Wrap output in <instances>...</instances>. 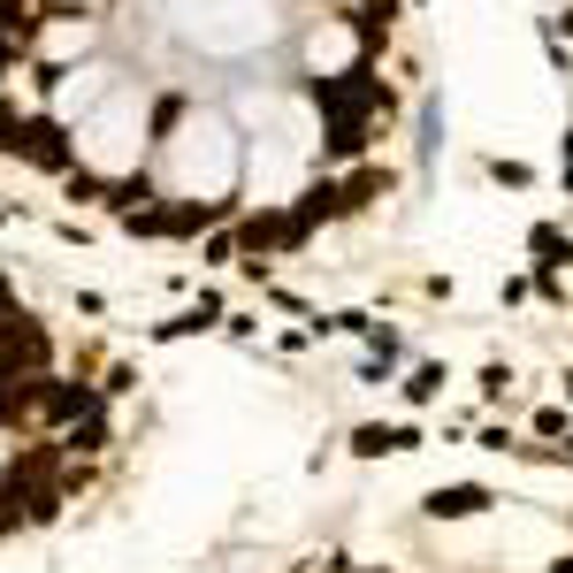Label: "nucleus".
I'll return each instance as SVG.
<instances>
[{
    "label": "nucleus",
    "mask_w": 573,
    "mask_h": 573,
    "mask_svg": "<svg viewBox=\"0 0 573 573\" xmlns=\"http://www.w3.org/2000/svg\"><path fill=\"white\" fill-rule=\"evenodd\" d=\"M566 390H573V375H566Z\"/></svg>",
    "instance_id": "14"
},
{
    "label": "nucleus",
    "mask_w": 573,
    "mask_h": 573,
    "mask_svg": "<svg viewBox=\"0 0 573 573\" xmlns=\"http://www.w3.org/2000/svg\"><path fill=\"white\" fill-rule=\"evenodd\" d=\"M489 176H497L505 191H528V184H536V168H528V161H489Z\"/></svg>",
    "instance_id": "10"
},
{
    "label": "nucleus",
    "mask_w": 573,
    "mask_h": 573,
    "mask_svg": "<svg viewBox=\"0 0 573 573\" xmlns=\"http://www.w3.org/2000/svg\"><path fill=\"white\" fill-rule=\"evenodd\" d=\"M566 261H573V245H566Z\"/></svg>",
    "instance_id": "13"
},
{
    "label": "nucleus",
    "mask_w": 573,
    "mask_h": 573,
    "mask_svg": "<svg viewBox=\"0 0 573 573\" xmlns=\"http://www.w3.org/2000/svg\"><path fill=\"white\" fill-rule=\"evenodd\" d=\"M176 31L199 38L207 54H245L261 38H276L268 0H176Z\"/></svg>",
    "instance_id": "2"
},
{
    "label": "nucleus",
    "mask_w": 573,
    "mask_h": 573,
    "mask_svg": "<svg viewBox=\"0 0 573 573\" xmlns=\"http://www.w3.org/2000/svg\"><path fill=\"white\" fill-rule=\"evenodd\" d=\"M559 15H566V31H573V8H559Z\"/></svg>",
    "instance_id": "12"
},
{
    "label": "nucleus",
    "mask_w": 573,
    "mask_h": 573,
    "mask_svg": "<svg viewBox=\"0 0 573 573\" xmlns=\"http://www.w3.org/2000/svg\"><path fill=\"white\" fill-rule=\"evenodd\" d=\"M443 383H451V375H443L436 360H421V367H414V375H406L398 390H406V406H429V398H443Z\"/></svg>",
    "instance_id": "9"
},
{
    "label": "nucleus",
    "mask_w": 573,
    "mask_h": 573,
    "mask_svg": "<svg viewBox=\"0 0 573 573\" xmlns=\"http://www.w3.org/2000/svg\"><path fill=\"white\" fill-rule=\"evenodd\" d=\"M306 69H313V77L352 69V23H321V31L306 38Z\"/></svg>",
    "instance_id": "5"
},
{
    "label": "nucleus",
    "mask_w": 573,
    "mask_h": 573,
    "mask_svg": "<svg viewBox=\"0 0 573 573\" xmlns=\"http://www.w3.org/2000/svg\"><path fill=\"white\" fill-rule=\"evenodd\" d=\"M505 390H513V367L489 360V367H482V398H505Z\"/></svg>",
    "instance_id": "11"
},
{
    "label": "nucleus",
    "mask_w": 573,
    "mask_h": 573,
    "mask_svg": "<svg viewBox=\"0 0 573 573\" xmlns=\"http://www.w3.org/2000/svg\"><path fill=\"white\" fill-rule=\"evenodd\" d=\"M0 153L15 161H38V168H77V139L54 123V115H0Z\"/></svg>",
    "instance_id": "3"
},
{
    "label": "nucleus",
    "mask_w": 573,
    "mask_h": 573,
    "mask_svg": "<svg viewBox=\"0 0 573 573\" xmlns=\"http://www.w3.org/2000/svg\"><path fill=\"white\" fill-rule=\"evenodd\" d=\"M497 497L482 482H451V489H429V520H482Z\"/></svg>",
    "instance_id": "6"
},
{
    "label": "nucleus",
    "mask_w": 573,
    "mask_h": 573,
    "mask_svg": "<svg viewBox=\"0 0 573 573\" xmlns=\"http://www.w3.org/2000/svg\"><path fill=\"white\" fill-rule=\"evenodd\" d=\"M168 131H176V139H161V145H168V184H176V199H230V191H238V131H230L214 108L176 115Z\"/></svg>",
    "instance_id": "1"
},
{
    "label": "nucleus",
    "mask_w": 573,
    "mask_h": 573,
    "mask_svg": "<svg viewBox=\"0 0 573 573\" xmlns=\"http://www.w3.org/2000/svg\"><path fill=\"white\" fill-rule=\"evenodd\" d=\"M566 528H573V513H566Z\"/></svg>",
    "instance_id": "15"
},
{
    "label": "nucleus",
    "mask_w": 573,
    "mask_h": 573,
    "mask_svg": "<svg viewBox=\"0 0 573 573\" xmlns=\"http://www.w3.org/2000/svg\"><path fill=\"white\" fill-rule=\"evenodd\" d=\"M54 77H62V85H54V108H62V115H92V108L115 92V69H108V62H85V69H54Z\"/></svg>",
    "instance_id": "4"
},
{
    "label": "nucleus",
    "mask_w": 573,
    "mask_h": 573,
    "mask_svg": "<svg viewBox=\"0 0 573 573\" xmlns=\"http://www.w3.org/2000/svg\"><path fill=\"white\" fill-rule=\"evenodd\" d=\"M31 38H38V0H0V46L31 54Z\"/></svg>",
    "instance_id": "8"
},
{
    "label": "nucleus",
    "mask_w": 573,
    "mask_h": 573,
    "mask_svg": "<svg viewBox=\"0 0 573 573\" xmlns=\"http://www.w3.org/2000/svg\"><path fill=\"white\" fill-rule=\"evenodd\" d=\"M352 451H360V459H390V451H421V429H406V421H367V429H352Z\"/></svg>",
    "instance_id": "7"
}]
</instances>
